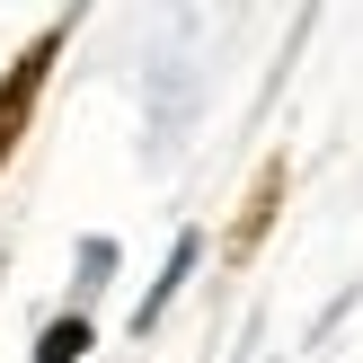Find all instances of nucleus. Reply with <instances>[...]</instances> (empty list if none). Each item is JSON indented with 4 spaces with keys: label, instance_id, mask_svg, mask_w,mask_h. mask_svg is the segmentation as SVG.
<instances>
[{
    "label": "nucleus",
    "instance_id": "obj_1",
    "mask_svg": "<svg viewBox=\"0 0 363 363\" xmlns=\"http://www.w3.org/2000/svg\"><path fill=\"white\" fill-rule=\"evenodd\" d=\"M62 45H71V18H53L35 45H18L9 53V71H0V169L18 160V142L35 133V106H45V80H53V62H62Z\"/></svg>",
    "mask_w": 363,
    "mask_h": 363
},
{
    "label": "nucleus",
    "instance_id": "obj_2",
    "mask_svg": "<svg viewBox=\"0 0 363 363\" xmlns=\"http://www.w3.org/2000/svg\"><path fill=\"white\" fill-rule=\"evenodd\" d=\"M284 195H293V160H257V177H248V195H240V213H230V230H222V266H248L266 248V230L284 222Z\"/></svg>",
    "mask_w": 363,
    "mask_h": 363
},
{
    "label": "nucleus",
    "instance_id": "obj_3",
    "mask_svg": "<svg viewBox=\"0 0 363 363\" xmlns=\"http://www.w3.org/2000/svg\"><path fill=\"white\" fill-rule=\"evenodd\" d=\"M195 266H204V230H177V240H169V266H160V284L133 301V337H151V328H160V311L177 301V284H186Z\"/></svg>",
    "mask_w": 363,
    "mask_h": 363
},
{
    "label": "nucleus",
    "instance_id": "obj_4",
    "mask_svg": "<svg viewBox=\"0 0 363 363\" xmlns=\"http://www.w3.org/2000/svg\"><path fill=\"white\" fill-rule=\"evenodd\" d=\"M89 346H98V319L62 311V319H45V337H35V363H89Z\"/></svg>",
    "mask_w": 363,
    "mask_h": 363
}]
</instances>
